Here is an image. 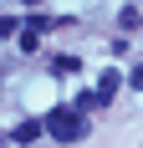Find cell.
Listing matches in <instances>:
<instances>
[{
  "instance_id": "6da1fadb",
  "label": "cell",
  "mask_w": 143,
  "mask_h": 148,
  "mask_svg": "<svg viewBox=\"0 0 143 148\" xmlns=\"http://www.w3.org/2000/svg\"><path fill=\"white\" fill-rule=\"evenodd\" d=\"M46 133L56 138V143H82V138H87L82 107H56V112H46Z\"/></svg>"
},
{
  "instance_id": "7a4b0ae2",
  "label": "cell",
  "mask_w": 143,
  "mask_h": 148,
  "mask_svg": "<svg viewBox=\"0 0 143 148\" xmlns=\"http://www.w3.org/2000/svg\"><path fill=\"white\" fill-rule=\"evenodd\" d=\"M41 133H46V118H26V123H15V133H10V143H36Z\"/></svg>"
},
{
  "instance_id": "3957f363",
  "label": "cell",
  "mask_w": 143,
  "mask_h": 148,
  "mask_svg": "<svg viewBox=\"0 0 143 148\" xmlns=\"http://www.w3.org/2000/svg\"><path fill=\"white\" fill-rule=\"evenodd\" d=\"M92 92H97V102H113V92H118V72H102Z\"/></svg>"
},
{
  "instance_id": "277c9868",
  "label": "cell",
  "mask_w": 143,
  "mask_h": 148,
  "mask_svg": "<svg viewBox=\"0 0 143 148\" xmlns=\"http://www.w3.org/2000/svg\"><path fill=\"white\" fill-rule=\"evenodd\" d=\"M118 26H123V31H138V26H143V15L133 10V5H123V15H118Z\"/></svg>"
},
{
  "instance_id": "5b68a950",
  "label": "cell",
  "mask_w": 143,
  "mask_h": 148,
  "mask_svg": "<svg viewBox=\"0 0 143 148\" xmlns=\"http://www.w3.org/2000/svg\"><path fill=\"white\" fill-rule=\"evenodd\" d=\"M0 36H15V21H10V15H0Z\"/></svg>"
},
{
  "instance_id": "8992f818",
  "label": "cell",
  "mask_w": 143,
  "mask_h": 148,
  "mask_svg": "<svg viewBox=\"0 0 143 148\" xmlns=\"http://www.w3.org/2000/svg\"><path fill=\"white\" fill-rule=\"evenodd\" d=\"M128 82H133V87L143 92V61H138V66H133V77H128Z\"/></svg>"
}]
</instances>
